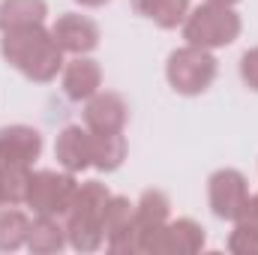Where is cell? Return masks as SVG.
<instances>
[{
	"mask_svg": "<svg viewBox=\"0 0 258 255\" xmlns=\"http://www.w3.org/2000/svg\"><path fill=\"white\" fill-rule=\"evenodd\" d=\"M228 249L234 255H258V225L246 219H234V231L228 234Z\"/></svg>",
	"mask_w": 258,
	"mask_h": 255,
	"instance_id": "20",
	"label": "cell"
},
{
	"mask_svg": "<svg viewBox=\"0 0 258 255\" xmlns=\"http://www.w3.org/2000/svg\"><path fill=\"white\" fill-rule=\"evenodd\" d=\"M54 159L63 171L81 174L84 168H93V135L87 126L69 123L57 132L54 141Z\"/></svg>",
	"mask_w": 258,
	"mask_h": 255,
	"instance_id": "13",
	"label": "cell"
},
{
	"mask_svg": "<svg viewBox=\"0 0 258 255\" xmlns=\"http://www.w3.org/2000/svg\"><path fill=\"white\" fill-rule=\"evenodd\" d=\"M132 213L135 204L126 195H111L105 204V216H102V231H105V246L111 252L120 255H135V234H132Z\"/></svg>",
	"mask_w": 258,
	"mask_h": 255,
	"instance_id": "9",
	"label": "cell"
},
{
	"mask_svg": "<svg viewBox=\"0 0 258 255\" xmlns=\"http://www.w3.org/2000/svg\"><path fill=\"white\" fill-rule=\"evenodd\" d=\"M126 120L129 105L114 90H99L84 102V126L90 132H123Z\"/></svg>",
	"mask_w": 258,
	"mask_h": 255,
	"instance_id": "12",
	"label": "cell"
},
{
	"mask_svg": "<svg viewBox=\"0 0 258 255\" xmlns=\"http://www.w3.org/2000/svg\"><path fill=\"white\" fill-rule=\"evenodd\" d=\"M240 219H246V222L258 225V192H255V195H249V201H246V207H243Z\"/></svg>",
	"mask_w": 258,
	"mask_h": 255,
	"instance_id": "22",
	"label": "cell"
},
{
	"mask_svg": "<svg viewBox=\"0 0 258 255\" xmlns=\"http://www.w3.org/2000/svg\"><path fill=\"white\" fill-rule=\"evenodd\" d=\"M246 201H249V183H246L243 171L219 168L207 177V204L216 219H225V222L240 219Z\"/></svg>",
	"mask_w": 258,
	"mask_h": 255,
	"instance_id": "6",
	"label": "cell"
},
{
	"mask_svg": "<svg viewBox=\"0 0 258 255\" xmlns=\"http://www.w3.org/2000/svg\"><path fill=\"white\" fill-rule=\"evenodd\" d=\"M240 78L249 90L258 93V45L240 54Z\"/></svg>",
	"mask_w": 258,
	"mask_h": 255,
	"instance_id": "21",
	"label": "cell"
},
{
	"mask_svg": "<svg viewBox=\"0 0 258 255\" xmlns=\"http://www.w3.org/2000/svg\"><path fill=\"white\" fill-rule=\"evenodd\" d=\"M93 135V168L117 171L126 159V138L123 132H90Z\"/></svg>",
	"mask_w": 258,
	"mask_h": 255,
	"instance_id": "18",
	"label": "cell"
},
{
	"mask_svg": "<svg viewBox=\"0 0 258 255\" xmlns=\"http://www.w3.org/2000/svg\"><path fill=\"white\" fill-rule=\"evenodd\" d=\"M66 243V225L60 216H36L30 222V234H27V249L33 255H54L60 252Z\"/></svg>",
	"mask_w": 258,
	"mask_h": 255,
	"instance_id": "15",
	"label": "cell"
},
{
	"mask_svg": "<svg viewBox=\"0 0 258 255\" xmlns=\"http://www.w3.org/2000/svg\"><path fill=\"white\" fill-rule=\"evenodd\" d=\"M42 153V132L27 123L0 126V165L30 168Z\"/></svg>",
	"mask_w": 258,
	"mask_h": 255,
	"instance_id": "11",
	"label": "cell"
},
{
	"mask_svg": "<svg viewBox=\"0 0 258 255\" xmlns=\"http://www.w3.org/2000/svg\"><path fill=\"white\" fill-rule=\"evenodd\" d=\"M60 87H63L66 99L72 102H87L93 93H99L102 87V69L93 57L87 54H72V60L63 63L60 72Z\"/></svg>",
	"mask_w": 258,
	"mask_h": 255,
	"instance_id": "14",
	"label": "cell"
},
{
	"mask_svg": "<svg viewBox=\"0 0 258 255\" xmlns=\"http://www.w3.org/2000/svg\"><path fill=\"white\" fill-rule=\"evenodd\" d=\"M216 72H219V63L213 51L198 48V45L174 48L165 60V78L171 90L180 96H201L216 81Z\"/></svg>",
	"mask_w": 258,
	"mask_h": 255,
	"instance_id": "4",
	"label": "cell"
},
{
	"mask_svg": "<svg viewBox=\"0 0 258 255\" xmlns=\"http://www.w3.org/2000/svg\"><path fill=\"white\" fill-rule=\"evenodd\" d=\"M210 3H225V6H234V3H240V0H210Z\"/></svg>",
	"mask_w": 258,
	"mask_h": 255,
	"instance_id": "25",
	"label": "cell"
},
{
	"mask_svg": "<svg viewBox=\"0 0 258 255\" xmlns=\"http://www.w3.org/2000/svg\"><path fill=\"white\" fill-rule=\"evenodd\" d=\"M132 9L144 18H150L162 30H174L189 15V0H132Z\"/></svg>",
	"mask_w": 258,
	"mask_h": 255,
	"instance_id": "17",
	"label": "cell"
},
{
	"mask_svg": "<svg viewBox=\"0 0 258 255\" xmlns=\"http://www.w3.org/2000/svg\"><path fill=\"white\" fill-rule=\"evenodd\" d=\"M51 36L57 39V45L63 48V54H90L102 33H99V24L81 12H63L57 15V21L51 24Z\"/></svg>",
	"mask_w": 258,
	"mask_h": 255,
	"instance_id": "8",
	"label": "cell"
},
{
	"mask_svg": "<svg viewBox=\"0 0 258 255\" xmlns=\"http://www.w3.org/2000/svg\"><path fill=\"white\" fill-rule=\"evenodd\" d=\"M171 219V201L162 189H144L135 201L132 213V234H135V249L144 252V243L150 240L153 231H159Z\"/></svg>",
	"mask_w": 258,
	"mask_h": 255,
	"instance_id": "10",
	"label": "cell"
},
{
	"mask_svg": "<svg viewBox=\"0 0 258 255\" xmlns=\"http://www.w3.org/2000/svg\"><path fill=\"white\" fill-rule=\"evenodd\" d=\"M204 228L189 219V216H180V219H168L159 231L150 234V240L144 243V252L153 255H192L204 246Z\"/></svg>",
	"mask_w": 258,
	"mask_h": 255,
	"instance_id": "7",
	"label": "cell"
},
{
	"mask_svg": "<svg viewBox=\"0 0 258 255\" xmlns=\"http://www.w3.org/2000/svg\"><path fill=\"white\" fill-rule=\"evenodd\" d=\"M111 192L99 180H87L78 183L75 198L63 213L66 225V240L75 252H96L105 243V231H102V216H105V204H108Z\"/></svg>",
	"mask_w": 258,
	"mask_h": 255,
	"instance_id": "2",
	"label": "cell"
},
{
	"mask_svg": "<svg viewBox=\"0 0 258 255\" xmlns=\"http://www.w3.org/2000/svg\"><path fill=\"white\" fill-rule=\"evenodd\" d=\"M240 30H243V24H240V15L234 12V6L210 3V0L189 9V15L183 21L186 45H198V48H207V51L231 45L240 36Z\"/></svg>",
	"mask_w": 258,
	"mask_h": 255,
	"instance_id": "3",
	"label": "cell"
},
{
	"mask_svg": "<svg viewBox=\"0 0 258 255\" xmlns=\"http://www.w3.org/2000/svg\"><path fill=\"white\" fill-rule=\"evenodd\" d=\"M0 54H3L6 66H12L15 72H21L27 81H36V84L54 81L66 63L63 48L57 45L51 30H45V24L6 30L0 39Z\"/></svg>",
	"mask_w": 258,
	"mask_h": 255,
	"instance_id": "1",
	"label": "cell"
},
{
	"mask_svg": "<svg viewBox=\"0 0 258 255\" xmlns=\"http://www.w3.org/2000/svg\"><path fill=\"white\" fill-rule=\"evenodd\" d=\"M30 222L33 219L24 210H18V204L0 207V252H15V249L27 246Z\"/></svg>",
	"mask_w": 258,
	"mask_h": 255,
	"instance_id": "19",
	"label": "cell"
},
{
	"mask_svg": "<svg viewBox=\"0 0 258 255\" xmlns=\"http://www.w3.org/2000/svg\"><path fill=\"white\" fill-rule=\"evenodd\" d=\"M45 15H48L45 0H0V33L30 24H45Z\"/></svg>",
	"mask_w": 258,
	"mask_h": 255,
	"instance_id": "16",
	"label": "cell"
},
{
	"mask_svg": "<svg viewBox=\"0 0 258 255\" xmlns=\"http://www.w3.org/2000/svg\"><path fill=\"white\" fill-rule=\"evenodd\" d=\"M0 207H12L9 198H6V189H3V177H0Z\"/></svg>",
	"mask_w": 258,
	"mask_h": 255,
	"instance_id": "24",
	"label": "cell"
},
{
	"mask_svg": "<svg viewBox=\"0 0 258 255\" xmlns=\"http://www.w3.org/2000/svg\"><path fill=\"white\" fill-rule=\"evenodd\" d=\"M78 189V180L72 171H54V168H42V171H30V183L24 204L33 210V216H60L69 210L72 198Z\"/></svg>",
	"mask_w": 258,
	"mask_h": 255,
	"instance_id": "5",
	"label": "cell"
},
{
	"mask_svg": "<svg viewBox=\"0 0 258 255\" xmlns=\"http://www.w3.org/2000/svg\"><path fill=\"white\" fill-rule=\"evenodd\" d=\"M78 6H84V9H99V6H105V3H111V0H75Z\"/></svg>",
	"mask_w": 258,
	"mask_h": 255,
	"instance_id": "23",
	"label": "cell"
}]
</instances>
